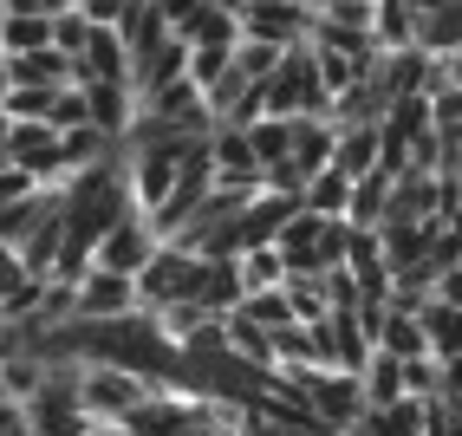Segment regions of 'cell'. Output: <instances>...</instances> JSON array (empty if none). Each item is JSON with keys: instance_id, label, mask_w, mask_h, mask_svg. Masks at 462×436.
I'll return each mask as SVG.
<instances>
[{"instance_id": "6da1fadb", "label": "cell", "mask_w": 462, "mask_h": 436, "mask_svg": "<svg viewBox=\"0 0 462 436\" xmlns=\"http://www.w3.org/2000/svg\"><path fill=\"white\" fill-rule=\"evenodd\" d=\"M332 105V91L319 79V59L306 40L281 46V59H273V72L261 79V111L267 117H319Z\"/></svg>"}, {"instance_id": "7a4b0ae2", "label": "cell", "mask_w": 462, "mask_h": 436, "mask_svg": "<svg viewBox=\"0 0 462 436\" xmlns=\"http://www.w3.org/2000/svg\"><path fill=\"white\" fill-rule=\"evenodd\" d=\"M346 215H313V209H293L287 222H281V235H273V247H281V261H287V274L293 267H313V274H326V267H338V255H346Z\"/></svg>"}, {"instance_id": "3957f363", "label": "cell", "mask_w": 462, "mask_h": 436, "mask_svg": "<svg viewBox=\"0 0 462 436\" xmlns=\"http://www.w3.org/2000/svg\"><path fill=\"white\" fill-rule=\"evenodd\" d=\"M143 397H150V385L125 365H105V358L79 365V404L91 411V423H125Z\"/></svg>"}, {"instance_id": "277c9868", "label": "cell", "mask_w": 462, "mask_h": 436, "mask_svg": "<svg viewBox=\"0 0 462 436\" xmlns=\"http://www.w3.org/2000/svg\"><path fill=\"white\" fill-rule=\"evenodd\" d=\"M196 267H202V255H189V247H176V241H157V255L131 274L137 280V306L157 313L170 300H189L196 293Z\"/></svg>"}, {"instance_id": "5b68a950", "label": "cell", "mask_w": 462, "mask_h": 436, "mask_svg": "<svg viewBox=\"0 0 462 436\" xmlns=\"http://www.w3.org/2000/svg\"><path fill=\"white\" fill-rule=\"evenodd\" d=\"M0 150H7V163L26 170L33 182H59V176H66V163H59V131L46 117H7Z\"/></svg>"}, {"instance_id": "8992f818", "label": "cell", "mask_w": 462, "mask_h": 436, "mask_svg": "<svg viewBox=\"0 0 462 436\" xmlns=\"http://www.w3.org/2000/svg\"><path fill=\"white\" fill-rule=\"evenodd\" d=\"M150 255H157V228H150V215L131 202L125 215H117V222L98 235V247H91V261L98 267H111V274H137Z\"/></svg>"}, {"instance_id": "52a82bcc", "label": "cell", "mask_w": 462, "mask_h": 436, "mask_svg": "<svg viewBox=\"0 0 462 436\" xmlns=\"http://www.w3.org/2000/svg\"><path fill=\"white\" fill-rule=\"evenodd\" d=\"M72 313H79V320L137 313V280H131V274H111V267H98V261H85V274L72 280Z\"/></svg>"}, {"instance_id": "ba28073f", "label": "cell", "mask_w": 462, "mask_h": 436, "mask_svg": "<svg viewBox=\"0 0 462 436\" xmlns=\"http://www.w3.org/2000/svg\"><path fill=\"white\" fill-rule=\"evenodd\" d=\"M241 33L248 40H273V46H293L306 40V20H313V7L306 0H241Z\"/></svg>"}, {"instance_id": "9c48e42d", "label": "cell", "mask_w": 462, "mask_h": 436, "mask_svg": "<svg viewBox=\"0 0 462 436\" xmlns=\"http://www.w3.org/2000/svg\"><path fill=\"white\" fill-rule=\"evenodd\" d=\"M91 79H131V52L111 26H91V40L72 59V85H91Z\"/></svg>"}, {"instance_id": "30bf717a", "label": "cell", "mask_w": 462, "mask_h": 436, "mask_svg": "<svg viewBox=\"0 0 462 436\" xmlns=\"http://www.w3.org/2000/svg\"><path fill=\"white\" fill-rule=\"evenodd\" d=\"M131 111H137L131 79H91V85H85V117L98 124V131L125 137V131H131Z\"/></svg>"}, {"instance_id": "8fae6325", "label": "cell", "mask_w": 462, "mask_h": 436, "mask_svg": "<svg viewBox=\"0 0 462 436\" xmlns=\"http://www.w3.org/2000/svg\"><path fill=\"white\" fill-rule=\"evenodd\" d=\"M417 326H423V339H430V358L462 352V306H449V300H437V293H423V300H417Z\"/></svg>"}, {"instance_id": "7c38bea8", "label": "cell", "mask_w": 462, "mask_h": 436, "mask_svg": "<svg viewBox=\"0 0 462 436\" xmlns=\"http://www.w3.org/2000/svg\"><path fill=\"white\" fill-rule=\"evenodd\" d=\"M332 170H346L352 182L365 170H378V124H338L332 131Z\"/></svg>"}, {"instance_id": "4fadbf2b", "label": "cell", "mask_w": 462, "mask_h": 436, "mask_svg": "<svg viewBox=\"0 0 462 436\" xmlns=\"http://www.w3.org/2000/svg\"><path fill=\"white\" fill-rule=\"evenodd\" d=\"M7 85H72V59L59 52V46L7 52Z\"/></svg>"}, {"instance_id": "5bb4252c", "label": "cell", "mask_w": 462, "mask_h": 436, "mask_svg": "<svg viewBox=\"0 0 462 436\" xmlns=\"http://www.w3.org/2000/svg\"><path fill=\"white\" fill-rule=\"evenodd\" d=\"M378 352H391V358H430V339H423V326H417V306H384Z\"/></svg>"}, {"instance_id": "9a60e30c", "label": "cell", "mask_w": 462, "mask_h": 436, "mask_svg": "<svg viewBox=\"0 0 462 436\" xmlns=\"http://www.w3.org/2000/svg\"><path fill=\"white\" fill-rule=\"evenodd\" d=\"M281 293H287V306H293V320H300V326H313V320L332 313V300H326V274H313V267H293V274L281 280Z\"/></svg>"}, {"instance_id": "2e32d148", "label": "cell", "mask_w": 462, "mask_h": 436, "mask_svg": "<svg viewBox=\"0 0 462 436\" xmlns=\"http://www.w3.org/2000/svg\"><path fill=\"white\" fill-rule=\"evenodd\" d=\"M346 196H352V176L332 163L300 182V209H313V215H346Z\"/></svg>"}, {"instance_id": "e0dca14e", "label": "cell", "mask_w": 462, "mask_h": 436, "mask_svg": "<svg viewBox=\"0 0 462 436\" xmlns=\"http://www.w3.org/2000/svg\"><path fill=\"white\" fill-rule=\"evenodd\" d=\"M235 267H241V293H261V287H281V280H287V261H281V247H273V241L241 247Z\"/></svg>"}, {"instance_id": "ac0fdd59", "label": "cell", "mask_w": 462, "mask_h": 436, "mask_svg": "<svg viewBox=\"0 0 462 436\" xmlns=\"http://www.w3.org/2000/svg\"><path fill=\"white\" fill-rule=\"evenodd\" d=\"M52 46V14H0V52Z\"/></svg>"}, {"instance_id": "d6986e66", "label": "cell", "mask_w": 462, "mask_h": 436, "mask_svg": "<svg viewBox=\"0 0 462 436\" xmlns=\"http://www.w3.org/2000/svg\"><path fill=\"white\" fill-rule=\"evenodd\" d=\"M235 306H241V313H248L254 326H267V332H281V326H293V306H287V293H281V287H261V293H241Z\"/></svg>"}, {"instance_id": "ffe728a7", "label": "cell", "mask_w": 462, "mask_h": 436, "mask_svg": "<svg viewBox=\"0 0 462 436\" xmlns=\"http://www.w3.org/2000/svg\"><path fill=\"white\" fill-rule=\"evenodd\" d=\"M52 91L59 85H7V91H0V111H7V117H46Z\"/></svg>"}, {"instance_id": "44dd1931", "label": "cell", "mask_w": 462, "mask_h": 436, "mask_svg": "<svg viewBox=\"0 0 462 436\" xmlns=\"http://www.w3.org/2000/svg\"><path fill=\"white\" fill-rule=\"evenodd\" d=\"M91 26H98V20H85L79 7H59V14H52V46L66 52V59H79V46L91 40Z\"/></svg>"}, {"instance_id": "7402d4cb", "label": "cell", "mask_w": 462, "mask_h": 436, "mask_svg": "<svg viewBox=\"0 0 462 436\" xmlns=\"http://www.w3.org/2000/svg\"><path fill=\"white\" fill-rule=\"evenodd\" d=\"M0 91H7V52H0Z\"/></svg>"}, {"instance_id": "603a6c76", "label": "cell", "mask_w": 462, "mask_h": 436, "mask_svg": "<svg viewBox=\"0 0 462 436\" xmlns=\"http://www.w3.org/2000/svg\"><path fill=\"white\" fill-rule=\"evenodd\" d=\"M215 7H228V14H241V0H215Z\"/></svg>"}, {"instance_id": "cb8c5ba5", "label": "cell", "mask_w": 462, "mask_h": 436, "mask_svg": "<svg viewBox=\"0 0 462 436\" xmlns=\"http://www.w3.org/2000/svg\"><path fill=\"white\" fill-rule=\"evenodd\" d=\"M0 137H7V111H0Z\"/></svg>"}, {"instance_id": "d4e9b609", "label": "cell", "mask_w": 462, "mask_h": 436, "mask_svg": "<svg viewBox=\"0 0 462 436\" xmlns=\"http://www.w3.org/2000/svg\"><path fill=\"white\" fill-rule=\"evenodd\" d=\"M7 404H14V397H7V391H0V411H7Z\"/></svg>"}]
</instances>
